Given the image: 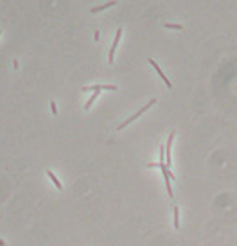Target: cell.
Returning a JSON list of instances; mask_svg holds the SVG:
<instances>
[{
	"label": "cell",
	"mask_w": 237,
	"mask_h": 246,
	"mask_svg": "<svg viewBox=\"0 0 237 246\" xmlns=\"http://www.w3.org/2000/svg\"><path fill=\"white\" fill-rule=\"evenodd\" d=\"M155 102H156V101H155V99H151V101H149V102H147V104H146L144 108H140V110H138V111H137V113H135L133 117H129V119H126V120H124V122H122L120 126H117V129H122V128H126L128 124H131V122H133L135 119H138V117H140V115H142V113H144V111H146L147 108H151V106H153Z\"/></svg>",
	"instance_id": "cell-1"
},
{
	"label": "cell",
	"mask_w": 237,
	"mask_h": 246,
	"mask_svg": "<svg viewBox=\"0 0 237 246\" xmlns=\"http://www.w3.org/2000/svg\"><path fill=\"white\" fill-rule=\"evenodd\" d=\"M120 36H122V29L119 27V29H117V34H115V40H113V43H111L110 54H108V61H110V63H113V58H115V50H117V45H119V41H120Z\"/></svg>",
	"instance_id": "cell-2"
},
{
	"label": "cell",
	"mask_w": 237,
	"mask_h": 246,
	"mask_svg": "<svg viewBox=\"0 0 237 246\" xmlns=\"http://www.w3.org/2000/svg\"><path fill=\"white\" fill-rule=\"evenodd\" d=\"M174 137H176V133L173 131L171 135H169V140H167V146H165V165L169 167L171 164H173V158H171V149H173V142H174Z\"/></svg>",
	"instance_id": "cell-3"
},
{
	"label": "cell",
	"mask_w": 237,
	"mask_h": 246,
	"mask_svg": "<svg viewBox=\"0 0 237 246\" xmlns=\"http://www.w3.org/2000/svg\"><path fill=\"white\" fill-rule=\"evenodd\" d=\"M149 65H153V67H155V70H156V72H158V76H160V79H162V81H164V83H165V84H167V88H171V86H173V84H171V81H169V79H167V76H165V74H164V72H162V68H160V65H158V63H156V61H155V59H149Z\"/></svg>",
	"instance_id": "cell-4"
},
{
	"label": "cell",
	"mask_w": 237,
	"mask_h": 246,
	"mask_svg": "<svg viewBox=\"0 0 237 246\" xmlns=\"http://www.w3.org/2000/svg\"><path fill=\"white\" fill-rule=\"evenodd\" d=\"M115 4H117V2L111 0V2H108V4H102V5H99V7H93L92 13H93V14H95V13H101V11H104V9H108V7H113Z\"/></svg>",
	"instance_id": "cell-5"
},
{
	"label": "cell",
	"mask_w": 237,
	"mask_h": 246,
	"mask_svg": "<svg viewBox=\"0 0 237 246\" xmlns=\"http://www.w3.org/2000/svg\"><path fill=\"white\" fill-rule=\"evenodd\" d=\"M99 92H101V90H95V92L92 93V97H90V99L86 101V104H84V110H90V108H92V104H93V102L97 101V97H99Z\"/></svg>",
	"instance_id": "cell-6"
},
{
	"label": "cell",
	"mask_w": 237,
	"mask_h": 246,
	"mask_svg": "<svg viewBox=\"0 0 237 246\" xmlns=\"http://www.w3.org/2000/svg\"><path fill=\"white\" fill-rule=\"evenodd\" d=\"M47 176H49V178H50V180H52V183H54V185H56V187H58V189H59V191H61V189H63V185H61V182H59V180H58V178H56V174H54V173H52V171H47Z\"/></svg>",
	"instance_id": "cell-7"
},
{
	"label": "cell",
	"mask_w": 237,
	"mask_h": 246,
	"mask_svg": "<svg viewBox=\"0 0 237 246\" xmlns=\"http://www.w3.org/2000/svg\"><path fill=\"white\" fill-rule=\"evenodd\" d=\"M95 90H102V84H93V86H83V92H95Z\"/></svg>",
	"instance_id": "cell-8"
},
{
	"label": "cell",
	"mask_w": 237,
	"mask_h": 246,
	"mask_svg": "<svg viewBox=\"0 0 237 246\" xmlns=\"http://www.w3.org/2000/svg\"><path fill=\"white\" fill-rule=\"evenodd\" d=\"M174 228H180V214H178V207L174 205Z\"/></svg>",
	"instance_id": "cell-9"
},
{
	"label": "cell",
	"mask_w": 237,
	"mask_h": 246,
	"mask_svg": "<svg viewBox=\"0 0 237 246\" xmlns=\"http://www.w3.org/2000/svg\"><path fill=\"white\" fill-rule=\"evenodd\" d=\"M164 27H165V29H176V31H182V29H183L180 23H164Z\"/></svg>",
	"instance_id": "cell-10"
},
{
	"label": "cell",
	"mask_w": 237,
	"mask_h": 246,
	"mask_svg": "<svg viewBox=\"0 0 237 246\" xmlns=\"http://www.w3.org/2000/svg\"><path fill=\"white\" fill-rule=\"evenodd\" d=\"M50 110H52V113H54V115L58 113V108H56V102H50Z\"/></svg>",
	"instance_id": "cell-11"
}]
</instances>
